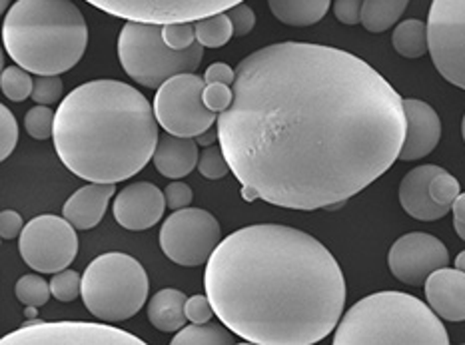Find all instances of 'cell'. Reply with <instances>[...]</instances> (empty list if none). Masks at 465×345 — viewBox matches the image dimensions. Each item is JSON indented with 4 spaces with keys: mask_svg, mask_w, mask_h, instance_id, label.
<instances>
[{
    "mask_svg": "<svg viewBox=\"0 0 465 345\" xmlns=\"http://www.w3.org/2000/svg\"><path fill=\"white\" fill-rule=\"evenodd\" d=\"M202 98H204V104L212 110V113H224V110L230 108L232 100H234V90L228 84H206L204 93H202Z\"/></svg>",
    "mask_w": 465,
    "mask_h": 345,
    "instance_id": "d590c367",
    "label": "cell"
},
{
    "mask_svg": "<svg viewBox=\"0 0 465 345\" xmlns=\"http://www.w3.org/2000/svg\"><path fill=\"white\" fill-rule=\"evenodd\" d=\"M63 80L58 76H38L35 80V88L30 98H33L36 104L50 106L63 98Z\"/></svg>",
    "mask_w": 465,
    "mask_h": 345,
    "instance_id": "e575fe53",
    "label": "cell"
},
{
    "mask_svg": "<svg viewBox=\"0 0 465 345\" xmlns=\"http://www.w3.org/2000/svg\"><path fill=\"white\" fill-rule=\"evenodd\" d=\"M440 316L421 300L401 291H380L348 310L333 345H448Z\"/></svg>",
    "mask_w": 465,
    "mask_h": 345,
    "instance_id": "5b68a950",
    "label": "cell"
},
{
    "mask_svg": "<svg viewBox=\"0 0 465 345\" xmlns=\"http://www.w3.org/2000/svg\"><path fill=\"white\" fill-rule=\"evenodd\" d=\"M162 36L166 44L174 50H186L196 43L194 23H168L162 25Z\"/></svg>",
    "mask_w": 465,
    "mask_h": 345,
    "instance_id": "d6a6232c",
    "label": "cell"
},
{
    "mask_svg": "<svg viewBox=\"0 0 465 345\" xmlns=\"http://www.w3.org/2000/svg\"><path fill=\"white\" fill-rule=\"evenodd\" d=\"M403 110L408 118L406 140L400 152V160L411 162L431 154L441 138V120L436 110L418 98H403Z\"/></svg>",
    "mask_w": 465,
    "mask_h": 345,
    "instance_id": "2e32d148",
    "label": "cell"
},
{
    "mask_svg": "<svg viewBox=\"0 0 465 345\" xmlns=\"http://www.w3.org/2000/svg\"><path fill=\"white\" fill-rule=\"evenodd\" d=\"M230 328L218 326V323H192L188 328H182L172 345H232L234 336Z\"/></svg>",
    "mask_w": 465,
    "mask_h": 345,
    "instance_id": "d4e9b609",
    "label": "cell"
},
{
    "mask_svg": "<svg viewBox=\"0 0 465 345\" xmlns=\"http://www.w3.org/2000/svg\"><path fill=\"white\" fill-rule=\"evenodd\" d=\"M430 308L446 321H465V271L440 268L423 283Z\"/></svg>",
    "mask_w": 465,
    "mask_h": 345,
    "instance_id": "e0dca14e",
    "label": "cell"
},
{
    "mask_svg": "<svg viewBox=\"0 0 465 345\" xmlns=\"http://www.w3.org/2000/svg\"><path fill=\"white\" fill-rule=\"evenodd\" d=\"M18 250L28 268L38 273H58L76 260V228L64 216H36L20 233Z\"/></svg>",
    "mask_w": 465,
    "mask_h": 345,
    "instance_id": "30bf717a",
    "label": "cell"
},
{
    "mask_svg": "<svg viewBox=\"0 0 465 345\" xmlns=\"http://www.w3.org/2000/svg\"><path fill=\"white\" fill-rule=\"evenodd\" d=\"M450 251L431 233L411 232L401 236L388 253V266L406 286H421L440 268H446Z\"/></svg>",
    "mask_w": 465,
    "mask_h": 345,
    "instance_id": "5bb4252c",
    "label": "cell"
},
{
    "mask_svg": "<svg viewBox=\"0 0 465 345\" xmlns=\"http://www.w3.org/2000/svg\"><path fill=\"white\" fill-rule=\"evenodd\" d=\"M3 43L28 73L58 76L83 60L88 26L73 0H16L6 10Z\"/></svg>",
    "mask_w": 465,
    "mask_h": 345,
    "instance_id": "277c9868",
    "label": "cell"
},
{
    "mask_svg": "<svg viewBox=\"0 0 465 345\" xmlns=\"http://www.w3.org/2000/svg\"><path fill=\"white\" fill-rule=\"evenodd\" d=\"M8 8H10V0H0V10H3V13H6Z\"/></svg>",
    "mask_w": 465,
    "mask_h": 345,
    "instance_id": "c3c4849f",
    "label": "cell"
},
{
    "mask_svg": "<svg viewBox=\"0 0 465 345\" xmlns=\"http://www.w3.org/2000/svg\"><path fill=\"white\" fill-rule=\"evenodd\" d=\"M18 144V122L6 106L0 108V158L6 160Z\"/></svg>",
    "mask_w": 465,
    "mask_h": 345,
    "instance_id": "836d02e7",
    "label": "cell"
},
{
    "mask_svg": "<svg viewBox=\"0 0 465 345\" xmlns=\"http://www.w3.org/2000/svg\"><path fill=\"white\" fill-rule=\"evenodd\" d=\"M30 308H33V306H26V310H25V316H26L28 320H33V318L36 316V313H35V310H30Z\"/></svg>",
    "mask_w": 465,
    "mask_h": 345,
    "instance_id": "7dc6e473",
    "label": "cell"
},
{
    "mask_svg": "<svg viewBox=\"0 0 465 345\" xmlns=\"http://www.w3.org/2000/svg\"><path fill=\"white\" fill-rule=\"evenodd\" d=\"M148 276L143 263L128 253H103L83 273V300L94 318L116 323L134 318L148 300Z\"/></svg>",
    "mask_w": 465,
    "mask_h": 345,
    "instance_id": "8992f818",
    "label": "cell"
},
{
    "mask_svg": "<svg viewBox=\"0 0 465 345\" xmlns=\"http://www.w3.org/2000/svg\"><path fill=\"white\" fill-rule=\"evenodd\" d=\"M104 13L138 23H192L216 13H226L246 0H86Z\"/></svg>",
    "mask_w": 465,
    "mask_h": 345,
    "instance_id": "4fadbf2b",
    "label": "cell"
},
{
    "mask_svg": "<svg viewBox=\"0 0 465 345\" xmlns=\"http://www.w3.org/2000/svg\"><path fill=\"white\" fill-rule=\"evenodd\" d=\"M166 196L150 182L126 186L114 200V218L130 232H144L156 226L164 216Z\"/></svg>",
    "mask_w": 465,
    "mask_h": 345,
    "instance_id": "9a60e30c",
    "label": "cell"
},
{
    "mask_svg": "<svg viewBox=\"0 0 465 345\" xmlns=\"http://www.w3.org/2000/svg\"><path fill=\"white\" fill-rule=\"evenodd\" d=\"M50 291L58 301H74L83 296V276L73 270H63L50 280Z\"/></svg>",
    "mask_w": 465,
    "mask_h": 345,
    "instance_id": "f546056e",
    "label": "cell"
},
{
    "mask_svg": "<svg viewBox=\"0 0 465 345\" xmlns=\"http://www.w3.org/2000/svg\"><path fill=\"white\" fill-rule=\"evenodd\" d=\"M116 194L114 184H98L90 182L88 186L76 190L73 196L66 200L63 208V216L76 230H93L104 218L108 202Z\"/></svg>",
    "mask_w": 465,
    "mask_h": 345,
    "instance_id": "d6986e66",
    "label": "cell"
},
{
    "mask_svg": "<svg viewBox=\"0 0 465 345\" xmlns=\"http://www.w3.org/2000/svg\"><path fill=\"white\" fill-rule=\"evenodd\" d=\"M198 142L194 138H182L174 134L158 138V146L153 156L156 170L170 180L188 176L192 170L198 168Z\"/></svg>",
    "mask_w": 465,
    "mask_h": 345,
    "instance_id": "ffe728a7",
    "label": "cell"
},
{
    "mask_svg": "<svg viewBox=\"0 0 465 345\" xmlns=\"http://www.w3.org/2000/svg\"><path fill=\"white\" fill-rule=\"evenodd\" d=\"M430 194L433 198V202H438L441 206H450L456 198L461 194V188H460V182L456 180V176H451L450 172L446 170H440L433 180L430 182Z\"/></svg>",
    "mask_w": 465,
    "mask_h": 345,
    "instance_id": "1f68e13d",
    "label": "cell"
},
{
    "mask_svg": "<svg viewBox=\"0 0 465 345\" xmlns=\"http://www.w3.org/2000/svg\"><path fill=\"white\" fill-rule=\"evenodd\" d=\"M54 148L74 176L118 184L154 156V106L120 80H93L74 88L56 110Z\"/></svg>",
    "mask_w": 465,
    "mask_h": 345,
    "instance_id": "3957f363",
    "label": "cell"
},
{
    "mask_svg": "<svg viewBox=\"0 0 465 345\" xmlns=\"http://www.w3.org/2000/svg\"><path fill=\"white\" fill-rule=\"evenodd\" d=\"M54 120L56 114L45 104H38L30 108L25 116V126L30 138L35 140H46L54 136Z\"/></svg>",
    "mask_w": 465,
    "mask_h": 345,
    "instance_id": "f1b7e54d",
    "label": "cell"
},
{
    "mask_svg": "<svg viewBox=\"0 0 465 345\" xmlns=\"http://www.w3.org/2000/svg\"><path fill=\"white\" fill-rule=\"evenodd\" d=\"M206 80L194 74L184 73L168 78L158 88L154 98V114L158 124L168 134L182 138H196L202 132L210 130L218 122V114L204 104Z\"/></svg>",
    "mask_w": 465,
    "mask_h": 345,
    "instance_id": "ba28073f",
    "label": "cell"
},
{
    "mask_svg": "<svg viewBox=\"0 0 465 345\" xmlns=\"http://www.w3.org/2000/svg\"><path fill=\"white\" fill-rule=\"evenodd\" d=\"M186 296L178 290H160L148 301V320L158 331L172 333L186 326Z\"/></svg>",
    "mask_w": 465,
    "mask_h": 345,
    "instance_id": "44dd1931",
    "label": "cell"
},
{
    "mask_svg": "<svg viewBox=\"0 0 465 345\" xmlns=\"http://www.w3.org/2000/svg\"><path fill=\"white\" fill-rule=\"evenodd\" d=\"M268 5L282 25L312 26L328 15L331 0H268Z\"/></svg>",
    "mask_w": 465,
    "mask_h": 345,
    "instance_id": "7402d4cb",
    "label": "cell"
},
{
    "mask_svg": "<svg viewBox=\"0 0 465 345\" xmlns=\"http://www.w3.org/2000/svg\"><path fill=\"white\" fill-rule=\"evenodd\" d=\"M456 268H458V270H461V271H465V250L458 253V258H456Z\"/></svg>",
    "mask_w": 465,
    "mask_h": 345,
    "instance_id": "bcb514c9",
    "label": "cell"
},
{
    "mask_svg": "<svg viewBox=\"0 0 465 345\" xmlns=\"http://www.w3.org/2000/svg\"><path fill=\"white\" fill-rule=\"evenodd\" d=\"M204 290L220 321L258 345L318 343L346 306V280L331 251L282 224L248 226L222 240L206 263Z\"/></svg>",
    "mask_w": 465,
    "mask_h": 345,
    "instance_id": "7a4b0ae2",
    "label": "cell"
},
{
    "mask_svg": "<svg viewBox=\"0 0 465 345\" xmlns=\"http://www.w3.org/2000/svg\"><path fill=\"white\" fill-rule=\"evenodd\" d=\"M461 136H463V142H465V116L461 120Z\"/></svg>",
    "mask_w": 465,
    "mask_h": 345,
    "instance_id": "681fc988",
    "label": "cell"
},
{
    "mask_svg": "<svg viewBox=\"0 0 465 345\" xmlns=\"http://www.w3.org/2000/svg\"><path fill=\"white\" fill-rule=\"evenodd\" d=\"M204 80H206V84L220 83V84L232 86L236 83V73H234V68L228 66L226 63H214L206 68Z\"/></svg>",
    "mask_w": 465,
    "mask_h": 345,
    "instance_id": "b9f144b4",
    "label": "cell"
},
{
    "mask_svg": "<svg viewBox=\"0 0 465 345\" xmlns=\"http://www.w3.org/2000/svg\"><path fill=\"white\" fill-rule=\"evenodd\" d=\"M453 228H456L458 236L465 242V222H460V220H453Z\"/></svg>",
    "mask_w": 465,
    "mask_h": 345,
    "instance_id": "f6af8a7d",
    "label": "cell"
},
{
    "mask_svg": "<svg viewBox=\"0 0 465 345\" xmlns=\"http://www.w3.org/2000/svg\"><path fill=\"white\" fill-rule=\"evenodd\" d=\"M222 242V228L202 208L174 210L160 230V248L178 266L196 268L208 263Z\"/></svg>",
    "mask_w": 465,
    "mask_h": 345,
    "instance_id": "9c48e42d",
    "label": "cell"
},
{
    "mask_svg": "<svg viewBox=\"0 0 465 345\" xmlns=\"http://www.w3.org/2000/svg\"><path fill=\"white\" fill-rule=\"evenodd\" d=\"M3 345H144L143 340L104 323L86 321H28L8 333Z\"/></svg>",
    "mask_w": 465,
    "mask_h": 345,
    "instance_id": "7c38bea8",
    "label": "cell"
},
{
    "mask_svg": "<svg viewBox=\"0 0 465 345\" xmlns=\"http://www.w3.org/2000/svg\"><path fill=\"white\" fill-rule=\"evenodd\" d=\"M218 138L246 202L320 210L393 166L406 140L403 98L351 53L310 43L256 50L236 68Z\"/></svg>",
    "mask_w": 465,
    "mask_h": 345,
    "instance_id": "6da1fadb",
    "label": "cell"
},
{
    "mask_svg": "<svg viewBox=\"0 0 465 345\" xmlns=\"http://www.w3.org/2000/svg\"><path fill=\"white\" fill-rule=\"evenodd\" d=\"M428 40L438 73L450 84L465 90V0H433Z\"/></svg>",
    "mask_w": 465,
    "mask_h": 345,
    "instance_id": "8fae6325",
    "label": "cell"
},
{
    "mask_svg": "<svg viewBox=\"0 0 465 345\" xmlns=\"http://www.w3.org/2000/svg\"><path fill=\"white\" fill-rule=\"evenodd\" d=\"M410 0H363L361 25L370 33H386L406 13Z\"/></svg>",
    "mask_w": 465,
    "mask_h": 345,
    "instance_id": "cb8c5ba5",
    "label": "cell"
},
{
    "mask_svg": "<svg viewBox=\"0 0 465 345\" xmlns=\"http://www.w3.org/2000/svg\"><path fill=\"white\" fill-rule=\"evenodd\" d=\"M204 56L198 40L186 50H174L162 36V25L128 20L120 30L118 58L124 73L146 88H160L168 78L194 73Z\"/></svg>",
    "mask_w": 465,
    "mask_h": 345,
    "instance_id": "52a82bcc",
    "label": "cell"
},
{
    "mask_svg": "<svg viewBox=\"0 0 465 345\" xmlns=\"http://www.w3.org/2000/svg\"><path fill=\"white\" fill-rule=\"evenodd\" d=\"M216 316L208 296H192L186 300V318L192 323H206Z\"/></svg>",
    "mask_w": 465,
    "mask_h": 345,
    "instance_id": "74e56055",
    "label": "cell"
},
{
    "mask_svg": "<svg viewBox=\"0 0 465 345\" xmlns=\"http://www.w3.org/2000/svg\"><path fill=\"white\" fill-rule=\"evenodd\" d=\"M391 44L403 58H421L423 54L430 53L428 25L418 18L403 20L393 30Z\"/></svg>",
    "mask_w": 465,
    "mask_h": 345,
    "instance_id": "603a6c76",
    "label": "cell"
},
{
    "mask_svg": "<svg viewBox=\"0 0 465 345\" xmlns=\"http://www.w3.org/2000/svg\"><path fill=\"white\" fill-rule=\"evenodd\" d=\"M216 140H220L218 138V130H206V132H202V134L200 136H196V142H198V146H212V144H214V142Z\"/></svg>",
    "mask_w": 465,
    "mask_h": 345,
    "instance_id": "ee69618b",
    "label": "cell"
},
{
    "mask_svg": "<svg viewBox=\"0 0 465 345\" xmlns=\"http://www.w3.org/2000/svg\"><path fill=\"white\" fill-rule=\"evenodd\" d=\"M226 15L232 20V26H234V36H246L252 33V28L256 26V15L246 3H240L226 10Z\"/></svg>",
    "mask_w": 465,
    "mask_h": 345,
    "instance_id": "8d00e7d4",
    "label": "cell"
},
{
    "mask_svg": "<svg viewBox=\"0 0 465 345\" xmlns=\"http://www.w3.org/2000/svg\"><path fill=\"white\" fill-rule=\"evenodd\" d=\"M198 170L200 174L208 180H220L228 176V172H232L228 160L224 156V150H222V146L218 148L214 144L202 150L200 160H198Z\"/></svg>",
    "mask_w": 465,
    "mask_h": 345,
    "instance_id": "4dcf8cb0",
    "label": "cell"
},
{
    "mask_svg": "<svg viewBox=\"0 0 465 345\" xmlns=\"http://www.w3.org/2000/svg\"><path fill=\"white\" fill-rule=\"evenodd\" d=\"M451 212H453V220L465 222V192L456 198V202H453Z\"/></svg>",
    "mask_w": 465,
    "mask_h": 345,
    "instance_id": "7bdbcfd3",
    "label": "cell"
},
{
    "mask_svg": "<svg viewBox=\"0 0 465 345\" xmlns=\"http://www.w3.org/2000/svg\"><path fill=\"white\" fill-rule=\"evenodd\" d=\"M361 8L363 0H336L333 3V15L341 25H361Z\"/></svg>",
    "mask_w": 465,
    "mask_h": 345,
    "instance_id": "f35d334b",
    "label": "cell"
},
{
    "mask_svg": "<svg viewBox=\"0 0 465 345\" xmlns=\"http://www.w3.org/2000/svg\"><path fill=\"white\" fill-rule=\"evenodd\" d=\"M440 166H418L403 176L400 184V204L411 218L421 222H436L448 216L450 206H441L433 202L430 194V182L438 174Z\"/></svg>",
    "mask_w": 465,
    "mask_h": 345,
    "instance_id": "ac0fdd59",
    "label": "cell"
},
{
    "mask_svg": "<svg viewBox=\"0 0 465 345\" xmlns=\"http://www.w3.org/2000/svg\"><path fill=\"white\" fill-rule=\"evenodd\" d=\"M23 230H25V222L20 218L18 212L3 210V214H0V236L5 240H15V238H20Z\"/></svg>",
    "mask_w": 465,
    "mask_h": 345,
    "instance_id": "60d3db41",
    "label": "cell"
},
{
    "mask_svg": "<svg viewBox=\"0 0 465 345\" xmlns=\"http://www.w3.org/2000/svg\"><path fill=\"white\" fill-rule=\"evenodd\" d=\"M196 40L204 48H220L230 43L234 36V26L226 13H216L206 18H200L194 23Z\"/></svg>",
    "mask_w": 465,
    "mask_h": 345,
    "instance_id": "484cf974",
    "label": "cell"
},
{
    "mask_svg": "<svg viewBox=\"0 0 465 345\" xmlns=\"http://www.w3.org/2000/svg\"><path fill=\"white\" fill-rule=\"evenodd\" d=\"M15 293L20 303L33 308L45 306L50 296H53L50 283L43 276H36V273H28V276L20 278L15 286Z\"/></svg>",
    "mask_w": 465,
    "mask_h": 345,
    "instance_id": "83f0119b",
    "label": "cell"
},
{
    "mask_svg": "<svg viewBox=\"0 0 465 345\" xmlns=\"http://www.w3.org/2000/svg\"><path fill=\"white\" fill-rule=\"evenodd\" d=\"M0 86H3V93L8 100H13V103H25V100L33 94L35 80L30 78V73L26 68L16 64L3 70Z\"/></svg>",
    "mask_w": 465,
    "mask_h": 345,
    "instance_id": "4316f807",
    "label": "cell"
},
{
    "mask_svg": "<svg viewBox=\"0 0 465 345\" xmlns=\"http://www.w3.org/2000/svg\"><path fill=\"white\" fill-rule=\"evenodd\" d=\"M164 196H166V206L172 212L188 208L192 198H194L192 196V188L188 184H184V182H172V184L166 186Z\"/></svg>",
    "mask_w": 465,
    "mask_h": 345,
    "instance_id": "ab89813d",
    "label": "cell"
}]
</instances>
